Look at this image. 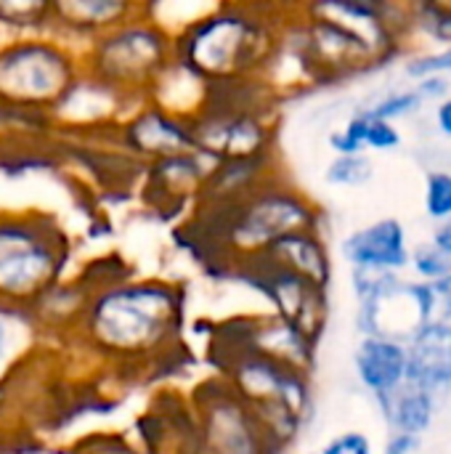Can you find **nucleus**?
Returning a JSON list of instances; mask_svg holds the SVG:
<instances>
[{
    "label": "nucleus",
    "instance_id": "obj_1",
    "mask_svg": "<svg viewBox=\"0 0 451 454\" xmlns=\"http://www.w3.org/2000/svg\"><path fill=\"white\" fill-rule=\"evenodd\" d=\"M186 295L159 277H120L88 295L74 335L98 359L144 370L175 356L183 340Z\"/></svg>",
    "mask_w": 451,
    "mask_h": 454
},
{
    "label": "nucleus",
    "instance_id": "obj_2",
    "mask_svg": "<svg viewBox=\"0 0 451 454\" xmlns=\"http://www.w3.org/2000/svg\"><path fill=\"white\" fill-rule=\"evenodd\" d=\"M276 29L255 5H207L173 35L175 67L205 88L258 80L276 53Z\"/></svg>",
    "mask_w": 451,
    "mask_h": 454
},
{
    "label": "nucleus",
    "instance_id": "obj_3",
    "mask_svg": "<svg viewBox=\"0 0 451 454\" xmlns=\"http://www.w3.org/2000/svg\"><path fill=\"white\" fill-rule=\"evenodd\" d=\"M80 80V48L61 37L45 32L0 40V109L16 120L51 122Z\"/></svg>",
    "mask_w": 451,
    "mask_h": 454
},
{
    "label": "nucleus",
    "instance_id": "obj_4",
    "mask_svg": "<svg viewBox=\"0 0 451 454\" xmlns=\"http://www.w3.org/2000/svg\"><path fill=\"white\" fill-rule=\"evenodd\" d=\"M72 242L43 210H0V303L32 311L66 277Z\"/></svg>",
    "mask_w": 451,
    "mask_h": 454
},
{
    "label": "nucleus",
    "instance_id": "obj_5",
    "mask_svg": "<svg viewBox=\"0 0 451 454\" xmlns=\"http://www.w3.org/2000/svg\"><path fill=\"white\" fill-rule=\"evenodd\" d=\"M197 223L205 226V234H213L215 258L237 271L276 239L295 231H314V210L292 189L266 181L231 205L197 207Z\"/></svg>",
    "mask_w": 451,
    "mask_h": 454
},
{
    "label": "nucleus",
    "instance_id": "obj_6",
    "mask_svg": "<svg viewBox=\"0 0 451 454\" xmlns=\"http://www.w3.org/2000/svg\"><path fill=\"white\" fill-rule=\"evenodd\" d=\"M82 74L114 90L130 104L152 98L159 80L175 64L173 32L144 5L136 16L90 40L82 51Z\"/></svg>",
    "mask_w": 451,
    "mask_h": 454
},
{
    "label": "nucleus",
    "instance_id": "obj_7",
    "mask_svg": "<svg viewBox=\"0 0 451 454\" xmlns=\"http://www.w3.org/2000/svg\"><path fill=\"white\" fill-rule=\"evenodd\" d=\"M221 380L250 410L271 450H282L303 428L311 407L303 370L245 348H218Z\"/></svg>",
    "mask_w": 451,
    "mask_h": 454
},
{
    "label": "nucleus",
    "instance_id": "obj_8",
    "mask_svg": "<svg viewBox=\"0 0 451 454\" xmlns=\"http://www.w3.org/2000/svg\"><path fill=\"white\" fill-rule=\"evenodd\" d=\"M191 412L194 454H276L250 410L221 378L197 388Z\"/></svg>",
    "mask_w": 451,
    "mask_h": 454
},
{
    "label": "nucleus",
    "instance_id": "obj_9",
    "mask_svg": "<svg viewBox=\"0 0 451 454\" xmlns=\"http://www.w3.org/2000/svg\"><path fill=\"white\" fill-rule=\"evenodd\" d=\"M114 138L120 149L128 157L141 160V165L197 149L191 120L152 98L136 104L122 117V122L114 128Z\"/></svg>",
    "mask_w": 451,
    "mask_h": 454
},
{
    "label": "nucleus",
    "instance_id": "obj_10",
    "mask_svg": "<svg viewBox=\"0 0 451 454\" xmlns=\"http://www.w3.org/2000/svg\"><path fill=\"white\" fill-rule=\"evenodd\" d=\"M215 162L199 149L144 165V197L157 213H178L197 205Z\"/></svg>",
    "mask_w": 451,
    "mask_h": 454
},
{
    "label": "nucleus",
    "instance_id": "obj_11",
    "mask_svg": "<svg viewBox=\"0 0 451 454\" xmlns=\"http://www.w3.org/2000/svg\"><path fill=\"white\" fill-rule=\"evenodd\" d=\"M144 8V3L128 0H58L51 3V35L74 48H85L90 40L128 21Z\"/></svg>",
    "mask_w": 451,
    "mask_h": 454
},
{
    "label": "nucleus",
    "instance_id": "obj_12",
    "mask_svg": "<svg viewBox=\"0 0 451 454\" xmlns=\"http://www.w3.org/2000/svg\"><path fill=\"white\" fill-rule=\"evenodd\" d=\"M343 255L359 271H388L409 263L404 226L396 218L377 221L343 242Z\"/></svg>",
    "mask_w": 451,
    "mask_h": 454
},
{
    "label": "nucleus",
    "instance_id": "obj_13",
    "mask_svg": "<svg viewBox=\"0 0 451 454\" xmlns=\"http://www.w3.org/2000/svg\"><path fill=\"white\" fill-rule=\"evenodd\" d=\"M250 263H260V266L287 271V274L300 277V279H306V282H311V285H316L322 290L330 282V258H327V250H324V245L319 242V237L314 231L287 234V237L276 239L274 245H268Z\"/></svg>",
    "mask_w": 451,
    "mask_h": 454
},
{
    "label": "nucleus",
    "instance_id": "obj_14",
    "mask_svg": "<svg viewBox=\"0 0 451 454\" xmlns=\"http://www.w3.org/2000/svg\"><path fill=\"white\" fill-rule=\"evenodd\" d=\"M415 388L431 391L451 383V327L425 325L407 348V378Z\"/></svg>",
    "mask_w": 451,
    "mask_h": 454
},
{
    "label": "nucleus",
    "instance_id": "obj_15",
    "mask_svg": "<svg viewBox=\"0 0 451 454\" xmlns=\"http://www.w3.org/2000/svg\"><path fill=\"white\" fill-rule=\"evenodd\" d=\"M356 372L369 391L388 396L399 391L407 378V348L396 340L369 335L356 348Z\"/></svg>",
    "mask_w": 451,
    "mask_h": 454
},
{
    "label": "nucleus",
    "instance_id": "obj_16",
    "mask_svg": "<svg viewBox=\"0 0 451 454\" xmlns=\"http://www.w3.org/2000/svg\"><path fill=\"white\" fill-rule=\"evenodd\" d=\"M40 333L43 330L29 311L0 303V383L24 372Z\"/></svg>",
    "mask_w": 451,
    "mask_h": 454
},
{
    "label": "nucleus",
    "instance_id": "obj_17",
    "mask_svg": "<svg viewBox=\"0 0 451 454\" xmlns=\"http://www.w3.org/2000/svg\"><path fill=\"white\" fill-rule=\"evenodd\" d=\"M51 29V3L43 0H0V37L45 35Z\"/></svg>",
    "mask_w": 451,
    "mask_h": 454
},
{
    "label": "nucleus",
    "instance_id": "obj_18",
    "mask_svg": "<svg viewBox=\"0 0 451 454\" xmlns=\"http://www.w3.org/2000/svg\"><path fill=\"white\" fill-rule=\"evenodd\" d=\"M393 420L401 434L415 436L428 428L431 423V396L412 386V391H401L393 404Z\"/></svg>",
    "mask_w": 451,
    "mask_h": 454
},
{
    "label": "nucleus",
    "instance_id": "obj_19",
    "mask_svg": "<svg viewBox=\"0 0 451 454\" xmlns=\"http://www.w3.org/2000/svg\"><path fill=\"white\" fill-rule=\"evenodd\" d=\"M327 184L335 186H362L372 178V162L364 154L354 157H335L324 173Z\"/></svg>",
    "mask_w": 451,
    "mask_h": 454
},
{
    "label": "nucleus",
    "instance_id": "obj_20",
    "mask_svg": "<svg viewBox=\"0 0 451 454\" xmlns=\"http://www.w3.org/2000/svg\"><path fill=\"white\" fill-rule=\"evenodd\" d=\"M69 454H149L141 444L130 442L122 434H93L85 436Z\"/></svg>",
    "mask_w": 451,
    "mask_h": 454
},
{
    "label": "nucleus",
    "instance_id": "obj_21",
    "mask_svg": "<svg viewBox=\"0 0 451 454\" xmlns=\"http://www.w3.org/2000/svg\"><path fill=\"white\" fill-rule=\"evenodd\" d=\"M425 207L428 215L436 221L451 218V176L449 173H433L428 178V192H425Z\"/></svg>",
    "mask_w": 451,
    "mask_h": 454
},
{
    "label": "nucleus",
    "instance_id": "obj_22",
    "mask_svg": "<svg viewBox=\"0 0 451 454\" xmlns=\"http://www.w3.org/2000/svg\"><path fill=\"white\" fill-rule=\"evenodd\" d=\"M362 141H364V146H372V149H383L385 152V149L399 146L401 136H399V130L391 122L375 120L367 112H362Z\"/></svg>",
    "mask_w": 451,
    "mask_h": 454
},
{
    "label": "nucleus",
    "instance_id": "obj_23",
    "mask_svg": "<svg viewBox=\"0 0 451 454\" xmlns=\"http://www.w3.org/2000/svg\"><path fill=\"white\" fill-rule=\"evenodd\" d=\"M428 287V298H431V319L436 325H447V319L451 317V274L436 279Z\"/></svg>",
    "mask_w": 451,
    "mask_h": 454
},
{
    "label": "nucleus",
    "instance_id": "obj_24",
    "mask_svg": "<svg viewBox=\"0 0 451 454\" xmlns=\"http://www.w3.org/2000/svg\"><path fill=\"white\" fill-rule=\"evenodd\" d=\"M415 266H417V271L423 274V277H428V279H441V277H447L451 274V261L441 253V250H436V247H420L417 253H415Z\"/></svg>",
    "mask_w": 451,
    "mask_h": 454
},
{
    "label": "nucleus",
    "instance_id": "obj_25",
    "mask_svg": "<svg viewBox=\"0 0 451 454\" xmlns=\"http://www.w3.org/2000/svg\"><path fill=\"white\" fill-rule=\"evenodd\" d=\"M420 98H423V96H420V90H412V93H399V96H393V98H385L383 104L372 106L367 114H369V117H375V120H383V122H388V120H393V117H401V114H407L409 109H415Z\"/></svg>",
    "mask_w": 451,
    "mask_h": 454
},
{
    "label": "nucleus",
    "instance_id": "obj_26",
    "mask_svg": "<svg viewBox=\"0 0 451 454\" xmlns=\"http://www.w3.org/2000/svg\"><path fill=\"white\" fill-rule=\"evenodd\" d=\"M322 454H372V444L364 434L348 431V434H340L332 442H327Z\"/></svg>",
    "mask_w": 451,
    "mask_h": 454
},
{
    "label": "nucleus",
    "instance_id": "obj_27",
    "mask_svg": "<svg viewBox=\"0 0 451 454\" xmlns=\"http://www.w3.org/2000/svg\"><path fill=\"white\" fill-rule=\"evenodd\" d=\"M441 72H451V48L436 56H425L409 64V74L415 77H428V74H441Z\"/></svg>",
    "mask_w": 451,
    "mask_h": 454
},
{
    "label": "nucleus",
    "instance_id": "obj_28",
    "mask_svg": "<svg viewBox=\"0 0 451 454\" xmlns=\"http://www.w3.org/2000/svg\"><path fill=\"white\" fill-rule=\"evenodd\" d=\"M19 375H21V372H19ZM19 375H16V378H19ZM16 378L0 383V426H3V420L13 412V404H16Z\"/></svg>",
    "mask_w": 451,
    "mask_h": 454
},
{
    "label": "nucleus",
    "instance_id": "obj_29",
    "mask_svg": "<svg viewBox=\"0 0 451 454\" xmlns=\"http://www.w3.org/2000/svg\"><path fill=\"white\" fill-rule=\"evenodd\" d=\"M433 247H436V250H441L447 258H451V221H447V223L436 231Z\"/></svg>",
    "mask_w": 451,
    "mask_h": 454
},
{
    "label": "nucleus",
    "instance_id": "obj_30",
    "mask_svg": "<svg viewBox=\"0 0 451 454\" xmlns=\"http://www.w3.org/2000/svg\"><path fill=\"white\" fill-rule=\"evenodd\" d=\"M415 447H417V439H415V436H407V434H401L396 442H391L388 454H412L415 452Z\"/></svg>",
    "mask_w": 451,
    "mask_h": 454
},
{
    "label": "nucleus",
    "instance_id": "obj_31",
    "mask_svg": "<svg viewBox=\"0 0 451 454\" xmlns=\"http://www.w3.org/2000/svg\"><path fill=\"white\" fill-rule=\"evenodd\" d=\"M439 125L447 136H451V98L439 106Z\"/></svg>",
    "mask_w": 451,
    "mask_h": 454
},
{
    "label": "nucleus",
    "instance_id": "obj_32",
    "mask_svg": "<svg viewBox=\"0 0 451 454\" xmlns=\"http://www.w3.org/2000/svg\"><path fill=\"white\" fill-rule=\"evenodd\" d=\"M0 40H3V37H0Z\"/></svg>",
    "mask_w": 451,
    "mask_h": 454
}]
</instances>
